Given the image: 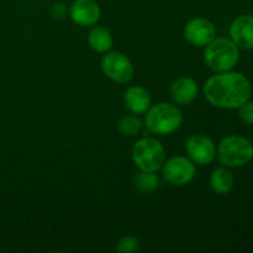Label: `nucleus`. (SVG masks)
<instances>
[{"label":"nucleus","instance_id":"20","mask_svg":"<svg viewBox=\"0 0 253 253\" xmlns=\"http://www.w3.org/2000/svg\"><path fill=\"white\" fill-rule=\"evenodd\" d=\"M68 14V7L63 1H57L51 7V16L54 20H63Z\"/></svg>","mask_w":253,"mask_h":253},{"label":"nucleus","instance_id":"16","mask_svg":"<svg viewBox=\"0 0 253 253\" xmlns=\"http://www.w3.org/2000/svg\"><path fill=\"white\" fill-rule=\"evenodd\" d=\"M133 187L141 194H151L158 188V177L155 172H147V170H141L136 173L132 179Z\"/></svg>","mask_w":253,"mask_h":253},{"label":"nucleus","instance_id":"4","mask_svg":"<svg viewBox=\"0 0 253 253\" xmlns=\"http://www.w3.org/2000/svg\"><path fill=\"white\" fill-rule=\"evenodd\" d=\"M205 63L214 72L231 71L240 59L239 47L231 41V39H214L204 52Z\"/></svg>","mask_w":253,"mask_h":253},{"label":"nucleus","instance_id":"13","mask_svg":"<svg viewBox=\"0 0 253 253\" xmlns=\"http://www.w3.org/2000/svg\"><path fill=\"white\" fill-rule=\"evenodd\" d=\"M124 104L132 114H145L151 108V95L142 86H130L124 94Z\"/></svg>","mask_w":253,"mask_h":253},{"label":"nucleus","instance_id":"9","mask_svg":"<svg viewBox=\"0 0 253 253\" xmlns=\"http://www.w3.org/2000/svg\"><path fill=\"white\" fill-rule=\"evenodd\" d=\"M216 30L210 20L197 17L185 25L184 37L195 47H205L215 39Z\"/></svg>","mask_w":253,"mask_h":253},{"label":"nucleus","instance_id":"7","mask_svg":"<svg viewBox=\"0 0 253 253\" xmlns=\"http://www.w3.org/2000/svg\"><path fill=\"white\" fill-rule=\"evenodd\" d=\"M162 168L166 182L177 187L188 184L195 177L194 163L183 156H174L165 161Z\"/></svg>","mask_w":253,"mask_h":253},{"label":"nucleus","instance_id":"14","mask_svg":"<svg viewBox=\"0 0 253 253\" xmlns=\"http://www.w3.org/2000/svg\"><path fill=\"white\" fill-rule=\"evenodd\" d=\"M235 184V178L227 168L219 167L211 173L210 177V187L216 194H229Z\"/></svg>","mask_w":253,"mask_h":253},{"label":"nucleus","instance_id":"6","mask_svg":"<svg viewBox=\"0 0 253 253\" xmlns=\"http://www.w3.org/2000/svg\"><path fill=\"white\" fill-rule=\"evenodd\" d=\"M100 67L103 73L116 83L130 82L135 72L128 57L121 52H105L101 58Z\"/></svg>","mask_w":253,"mask_h":253},{"label":"nucleus","instance_id":"11","mask_svg":"<svg viewBox=\"0 0 253 253\" xmlns=\"http://www.w3.org/2000/svg\"><path fill=\"white\" fill-rule=\"evenodd\" d=\"M231 41L239 48L253 49V16L241 15L234 20L230 27Z\"/></svg>","mask_w":253,"mask_h":253},{"label":"nucleus","instance_id":"10","mask_svg":"<svg viewBox=\"0 0 253 253\" xmlns=\"http://www.w3.org/2000/svg\"><path fill=\"white\" fill-rule=\"evenodd\" d=\"M69 15L74 24L91 26L100 19V6L95 0H74L69 7Z\"/></svg>","mask_w":253,"mask_h":253},{"label":"nucleus","instance_id":"18","mask_svg":"<svg viewBox=\"0 0 253 253\" xmlns=\"http://www.w3.org/2000/svg\"><path fill=\"white\" fill-rule=\"evenodd\" d=\"M140 247V241L135 236H124L119 240L116 245V251L120 253H132L137 251Z\"/></svg>","mask_w":253,"mask_h":253},{"label":"nucleus","instance_id":"5","mask_svg":"<svg viewBox=\"0 0 253 253\" xmlns=\"http://www.w3.org/2000/svg\"><path fill=\"white\" fill-rule=\"evenodd\" d=\"M132 161L140 170L156 172L162 168L166 161V151L162 143L152 137H143L132 148Z\"/></svg>","mask_w":253,"mask_h":253},{"label":"nucleus","instance_id":"1","mask_svg":"<svg viewBox=\"0 0 253 253\" xmlns=\"http://www.w3.org/2000/svg\"><path fill=\"white\" fill-rule=\"evenodd\" d=\"M204 95L215 108L239 109L251 96V83L240 72H221L205 82Z\"/></svg>","mask_w":253,"mask_h":253},{"label":"nucleus","instance_id":"3","mask_svg":"<svg viewBox=\"0 0 253 253\" xmlns=\"http://www.w3.org/2000/svg\"><path fill=\"white\" fill-rule=\"evenodd\" d=\"M216 156L225 167H241L252 161L253 143L244 136H226L217 146Z\"/></svg>","mask_w":253,"mask_h":253},{"label":"nucleus","instance_id":"17","mask_svg":"<svg viewBox=\"0 0 253 253\" xmlns=\"http://www.w3.org/2000/svg\"><path fill=\"white\" fill-rule=\"evenodd\" d=\"M118 130L124 136H136L142 128V120L136 114H127L119 119Z\"/></svg>","mask_w":253,"mask_h":253},{"label":"nucleus","instance_id":"8","mask_svg":"<svg viewBox=\"0 0 253 253\" xmlns=\"http://www.w3.org/2000/svg\"><path fill=\"white\" fill-rule=\"evenodd\" d=\"M185 150L190 161L200 166H207L211 163L216 156V148L212 140L202 133H195L190 136L185 145Z\"/></svg>","mask_w":253,"mask_h":253},{"label":"nucleus","instance_id":"2","mask_svg":"<svg viewBox=\"0 0 253 253\" xmlns=\"http://www.w3.org/2000/svg\"><path fill=\"white\" fill-rule=\"evenodd\" d=\"M183 124L182 111L169 103H158L151 106L146 114V126L156 135L175 132Z\"/></svg>","mask_w":253,"mask_h":253},{"label":"nucleus","instance_id":"12","mask_svg":"<svg viewBox=\"0 0 253 253\" xmlns=\"http://www.w3.org/2000/svg\"><path fill=\"white\" fill-rule=\"evenodd\" d=\"M169 95L177 105H188L198 96V84L194 79L180 77L175 79L169 89Z\"/></svg>","mask_w":253,"mask_h":253},{"label":"nucleus","instance_id":"19","mask_svg":"<svg viewBox=\"0 0 253 253\" xmlns=\"http://www.w3.org/2000/svg\"><path fill=\"white\" fill-rule=\"evenodd\" d=\"M239 118L247 125H253V101L247 100L239 108Z\"/></svg>","mask_w":253,"mask_h":253},{"label":"nucleus","instance_id":"15","mask_svg":"<svg viewBox=\"0 0 253 253\" xmlns=\"http://www.w3.org/2000/svg\"><path fill=\"white\" fill-rule=\"evenodd\" d=\"M88 42L91 49L99 52V53H105V52L110 51V48L113 47L114 40L108 30L100 26H95L89 32Z\"/></svg>","mask_w":253,"mask_h":253}]
</instances>
